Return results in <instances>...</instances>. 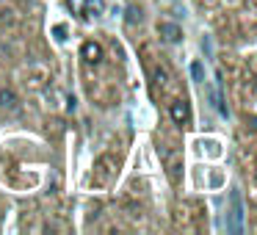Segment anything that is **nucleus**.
<instances>
[{"label":"nucleus","mask_w":257,"mask_h":235,"mask_svg":"<svg viewBox=\"0 0 257 235\" xmlns=\"http://www.w3.org/2000/svg\"><path fill=\"white\" fill-rule=\"evenodd\" d=\"M229 205H232V213H229L227 229L240 232V229H243V205H240V191L238 188H232V194H229Z\"/></svg>","instance_id":"f257e3e1"},{"label":"nucleus","mask_w":257,"mask_h":235,"mask_svg":"<svg viewBox=\"0 0 257 235\" xmlns=\"http://www.w3.org/2000/svg\"><path fill=\"white\" fill-rule=\"evenodd\" d=\"M113 166H116V161H113L111 155H102L100 161L94 163V174H91V183H94V185H105L108 180H111V174H113Z\"/></svg>","instance_id":"f03ea898"},{"label":"nucleus","mask_w":257,"mask_h":235,"mask_svg":"<svg viewBox=\"0 0 257 235\" xmlns=\"http://www.w3.org/2000/svg\"><path fill=\"white\" fill-rule=\"evenodd\" d=\"M158 34H161V39L169 42V45L183 42V28H180L177 23H158Z\"/></svg>","instance_id":"7ed1b4c3"},{"label":"nucleus","mask_w":257,"mask_h":235,"mask_svg":"<svg viewBox=\"0 0 257 235\" xmlns=\"http://www.w3.org/2000/svg\"><path fill=\"white\" fill-rule=\"evenodd\" d=\"M169 113H172V119H174V122H177V125H188V119H191L188 102H183V100L172 102V108H169Z\"/></svg>","instance_id":"20e7f679"},{"label":"nucleus","mask_w":257,"mask_h":235,"mask_svg":"<svg viewBox=\"0 0 257 235\" xmlns=\"http://www.w3.org/2000/svg\"><path fill=\"white\" fill-rule=\"evenodd\" d=\"M80 53H83L86 64H100V61H102V47L97 45V42H83Z\"/></svg>","instance_id":"39448f33"},{"label":"nucleus","mask_w":257,"mask_h":235,"mask_svg":"<svg viewBox=\"0 0 257 235\" xmlns=\"http://www.w3.org/2000/svg\"><path fill=\"white\" fill-rule=\"evenodd\" d=\"M17 105H20V97L12 89H0V108L3 111H14Z\"/></svg>","instance_id":"423d86ee"},{"label":"nucleus","mask_w":257,"mask_h":235,"mask_svg":"<svg viewBox=\"0 0 257 235\" xmlns=\"http://www.w3.org/2000/svg\"><path fill=\"white\" fill-rule=\"evenodd\" d=\"M102 12V0H86V9H83V17H91V14H100Z\"/></svg>","instance_id":"0eeeda50"},{"label":"nucleus","mask_w":257,"mask_h":235,"mask_svg":"<svg viewBox=\"0 0 257 235\" xmlns=\"http://www.w3.org/2000/svg\"><path fill=\"white\" fill-rule=\"evenodd\" d=\"M124 23H127V25L141 23V9L139 6H127V12H124Z\"/></svg>","instance_id":"6e6552de"},{"label":"nucleus","mask_w":257,"mask_h":235,"mask_svg":"<svg viewBox=\"0 0 257 235\" xmlns=\"http://www.w3.org/2000/svg\"><path fill=\"white\" fill-rule=\"evenodd\" d=\"M67 6L72 9L75 14H80L83 17V9H86V0H67Z\"/></svg>","instance_id":"1a4fd4ad"},{"label":"nucleus","mask_w":257,"mask_h":235,"mask_svg":"<svg viewBox=\"0 0 257 235\" xmlns=\"http://www.w3.org/2000/svg\"><path fill=\"white\" fill-rule=\"evenodd\" d=\"M152 75H155V83H166V78H169V72H166V69H163V67H155V72H152Z\"/></svg>","instance_id":"9d476101"},{"label":"nucleus","mask_w":257,"mask_h":235,"mask_svg":"<svg viewBox=\"0 0 257 235\" xmlns=\"http://www.w3.org/2000/svg\"><path fill=\"white\" fill-rule=\"evenodd\" d=\"M191 75H194V80H205V72H202V64H191Z\"/></svg>","instance_id":"9b49d317"},{"label":"nucleus","mask_w":257,"mask_h":235,"mask_svg":"<svg viewBox=\"0 0 257 235\" xmlns=\"http://www.w3.org/2000/svg\"><path fill=\"white\" fill-rule=\"evenodd\" d=\"M53 34H56V39H58V42L67 39V28H64V25H56V28H53Z\"/></svg>","instance_id":"f8f14e48"},{"label":"nucleus","mask_w":257,"mask_h":235,"mask_svg":"<svg viewBox=\"0 0 257 235\" xmlns=\"http://www.w3.org/2000/svg\"><path fill=\"white\" fill-rule=\"evenodd\" d=\"M75 105H78V100H75V97H69V100H67V108H69V111H75Z\"/></svg>","instance_id":"ddd939ff"}]
</instances>
